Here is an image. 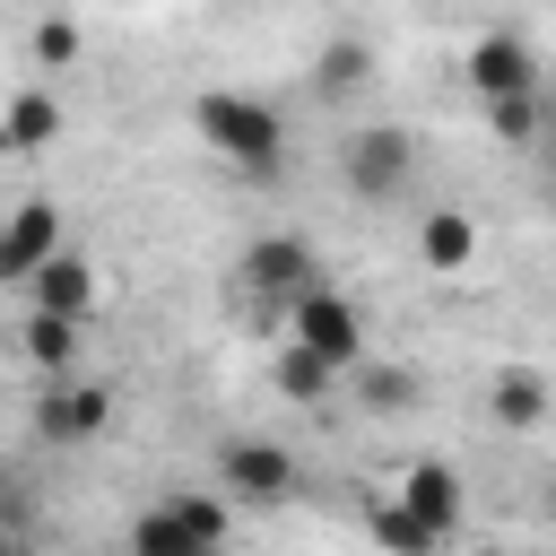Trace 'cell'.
Wrapping results in <instances>:
<instances>
[{"label":"cell","instance_id":"7c38bea8","mask_svg":"<svg viewBox=\"0 0 556 556\" xmlns=\"http://www.w3.org/2000/svg\"><path fill=\"white\" fill-rule=\"evenodd\" d=\"M96 295H104V287H96V261H87V252H61V261H43V269L26 278V304L52 313V321H87Z\"/></svg>","mask_w":556,"mask_h":556},{"label":"cell","instance_id":"5b68a950","mask_svg":"<svg viewBox=\"0 0 556 556\" xmlns=\"http://www.w3.org/2000/svg\"><path fill=\"white\" fill-rule=\"evenodd\" d=\"M226 513L243 504V513H278V504H295L304 495V460L278 443V434H235L226 452H217V486H208Z\"/></svg>","mask_w":556,"mask_h":556},{"label":"cell","instance_id":"9a60e30c","mask_svg":"<svg viewBox=\"0 0 556 556\" xmlns=\"http://www.w3.org/2000/svg\"><path fill=\"white\" fill-rule=\"evenodd\" d=\"M78 348H87V321L26 313V365H35L43 382H70V374H78Z\"/></svg>","mask_w":556,"mask_h":556},{"label":"cell","instance_id":"ac0fdd59","mask_svg":"<svg viewBox=\"0 0 556 556\" xmlns=\"http://www.w3.org/2000/svg\"><path fill=\"white\" fill-rule=\"evenodd\" d=\"M269 382H278V400H330V391H339V374H321V365L295 356V348L269 356Z\"/></svg>","mask_w":556,"mask_h":556},{"label":"cell","instance_id":"603a6c76","mask_svg":"<svg viewBox=\"0 0 556 556\" xmlns=\"http://www.w3.org/2000/svg\"><path fill=\"white\" fill-rule=\"evenodd\" d=\"M547 130H556V96H547Z\"/></svg>","mask_w":556,"mask_h":556},{"label":"cell","instance_id":"e0dca14e","mask_svg":"<svg viewBox=\"0 0 556 556\" xmlns=\"http://www.w3.org/2000/svg\"><path fill=\"white\" fill-rule=\"evenodd\" d=\"M348 391H356V400H374V408H408V400H426V382H417V374H400V365H374V356L348 374Z\"/></svg>","mask_w":556,"mask_h":556},{"label":"cell","instance_id":"277c9868","mask_svg":"<svg viewBox=\"0 0 556 556\" xmlns=\"http://www.w3.org/2000/svg\"><path fill=\"white\" fill-rule=\"evenodd\" d=\"M278 348H295V356H313L321 374H356L374 348H365V304L348 295V287H313L295 313H287V330H278Z\"/></svg>","mask_w":556,"mask_h":556},{"label":"cell","instance_id":"2e32d148","mask_svg":"<svg viewBox=\"0 0 556 556\" xmlns=\"http://www.w3.org/2000/svg\"><path fill=\"white\" fill-rule=\"evenodd\" d=\"M365 530H374V547H382V556H434V547H443V539H434V530H426V521H417V513H408V504H400L391 486L374 495Z\"/></svg>","mask_w":556,"mask_h":556},{"label":"cell","instance_id":"cb8c5ba5","mask_svg":"<svg viewBox=\"0 0 556 556\" xmlns=\"http://www.w3.org/2000/svg\"><path fill=\"white\" fill-rule=\"evenodd\" d=\"M547 200H556V174H547Z\"/></svg>","mask_w":556,"mask_h":556},{"label":"cell","instance_id":"d6986e66","mask_svg":"<svg viewBox=\"0 0 556 556\" xmlns=\"http://www.w3.org/2000/svg\"><path fill=\"white\" fill-rule=\"evenodd\" d=\"M486 122H495V139H504V148H530V139H547V96H513V104H486Z\"/></svg>","mask_w":556,"mask_h":556},{"label":"cell","instance_id":"ba28073f","mask_svg":"<svg viewBox=\"0 0 556 556\" xmlns=\"http://www.w3.org/2000/svg\"><path fill=\"white\" fill-rule=\"evenodd\" d=\"M469 87H478V104L547 96V87H539V52H530V35H513V26L478 35V43H469Z\"/></svg>","mask_w":556,"mask_h":556},{"label":"cell","instance_id":"d4e9b609","mask_svg":"<svg viewBox=\"0 0 556 556\" xmlns=\"http://www.w3.org/2000/svg\"><path fill=\"white\" fill-rule=\"evenodd\" d=\"M547 513H556V486H547Z\"/></svg>","mask_w":556,"mask_h":556},{"label":"cell","instance_id":"8fae6325","mask_svg":"<svg viewBox=\"0 0 556 556\" xmlns=\"http://www.w3.org/2000/svg\"><path fill=\"white\" fill-rule=\"evenodd\" d=\"M391 495H400L434 539H452V530H460V513H469V495H460V469H452V460H408V469L391 478Z\"/></svg>","mask_w":556,"mask_h":556},{"label":"cell","instance_id":"7402d4cb","mask_svg":"<svg viewBox=\"0 0 556 556\" xmlns=\"http://www.w3.org/2000/svg\"><path fill=\"white\" fill-rule=\"evenodd\" d=\"M478 556H513V547H478Z\"/></svg>","mask_w":556,"mask_h":556},{"label":"cell","instance_id":"7a4b0ae2","mask_svg":"<svg viewBox=\"0 0 556 556\" xmlns=\"http://www.w3.org/2000/svg\"><path fill=\"white\" fill-rule=\"evenodd\" d=\"M191 130H200L226 165H243V174H278V165H287V122H278V104H269V96L208 87V96L191 104Z\"/></svg>","mask_w":556,"mask_h":556},{"label":"cell","instance_id":"8992f818","mask_svg":"<svg viewBox=\"0 0 556 556\" xmlns=\"http://www.w3.org/2000/svg\"><path fill=\"white\" fill-rule=\"evenodd\" d=\"M339 182H348V200H400V191H417V139L400 130V122H365V130H348L339 139Z\"/></svg>","mask_w":556,"mask_h":556},{"label":"cell","instance_id":"6da1fadb","mask_svg":"<svg viewBox=\"0 0 556 556\" xmlns=\"http://www.w3.org/2000/svg\"><path fill=\"white\" fill-rule=\"evenodd\" d=\"M313 287H330V269H321V252H313L304 235H261V243H243V261H235V295H243V313H252L261 330H287V313H295Z\"/></svg>","mask_w":556,"mask_h":556},{"label":"cell","instance_id":"52a82bcc","mask_svg":"<svg viewBox=\"0 0 556 556\" xmlns=\"http://www.w3.org/2000/svg\"><path fill=\"white\" fill-rule=\"evenodd\" d=\"M70 252V226H61V200H17L9 217H0V287H26L43 261H61Z\"/></svg>","mask_w":556,"mask_h":556},{"label":"cell","instance_id":"484cf974","mask_svg":"<svg viewBox=\"0 0 556 556\" xmlns=\"http://www.w3.org/2000/svg\"><path fill=\"white\" fill-rule=\"evenodd\" d=\"M0 556H17V547H9V539H0Z\"/></svg>","mask_w":556,"mask_h":556},{"label":"cell","instance_id":"3957f363","mask_svg":"<svg viewBox=\"0 0 556 556\" xmlns=\"http://www.w3.org/2000/svg\"><path fill=\"white\" fill-rule=\"evenodd\" d=\"M226 539H235V513L208 486H174L130 513V556H226Z\"/></svg>","mask_w":556,"mask_h":556},{"label":"cell","instance_id":"9c48e42d","mask_svg":"<svg viewBox=\"0 0 556 556\" xmlns=\"http://www.w3.org/2000/svg\"><path fill=\"white\" fill-rule=\"evenodd\" d=\"M104 426H113V391H104V382H87V374L43 382V400H35V443H96Z\"/></svg>","mask_w":556,"mask_h":556},{"label":"cell","instance_id":"44dd1931","mask_svg":"<svg viewBox=\"0 0 556 556\" xmlns=\"http://www.w3.org/2000/svg\"><path fill=\"white\" fill-rule=\"evenodd\" d=\"M356 78H365V43H330V52H321V87L339 96V87H356Z\"/></svg>","mask_w":556,"mask_h":556},{"label":"cell","instance_id":"4fadbf2b","mask_svg":"<svg viewBox=\"0 0 556 556\" xmlns=\"http://www.w3.org/2000/svg\"><path fill=\"white\" fill-rule=\"evenodd\" d=\"M547 417H556V382H547V374L504 365V374L486 382V426H504V434H539Z\"/></svg>","mask_w":556,"mask_h":556},{"label":"cell","instance_id":"30bf717a","mask_svg":"<svg viewBox=\"0 0 556 556\" xmlns=\"http://www.w3.org/2000/svg\"><path fill=\"white\" fill-rule=\"evenodd\" d=\"M478 252H486V235H478V217L469 208H417V269L426 278H469L478 269Z\"/></svg>","mask_w":556,"mask_h":556},{"label":"cell","instance_id":"ffe728a7","mask_svg":"<svg viewBox=\"0 0 556 556\" xmlns=\"http://www.w3.org/2000/svg\"><path fill=\"white\" fill-rule=\"evenodd\" d=\"M78 52H87L78 17H35V70H70Z\"/></svg>","mask_w":556,"mask_h":556},{"label":"cell","instance_id":"5bb4252c","mask_svg":"<svg viewBox=\"0 0 556 556\" xmlns=\"http://www.w3.org/2000/svg\"><path fill=\"white\" fill-rule=\"evenodd\" d=\"M43 139H61V96L52 87H17L0 104V156H35Z\"/></svg>","mask_w":556,"mask_h":556}]
</instances>
